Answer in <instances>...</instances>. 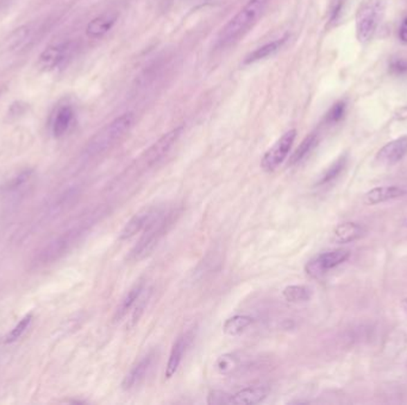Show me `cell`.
Returning a JSON list of instances; mask_svg holds the SVG:
<instances>
[{
  "label": "cell",
  "mask_w": 407,
  "mask_h": 405,
  "mask_svg": "<svg viewBox=\"0 0 407 405\" xmlns=\"http://www.w3.org/2000/svg\"><path fill=\"white\" fill-rule=\"evenodd\" d=\"M134 123L135 114L132 112L119 115L118 118L105 125L89 140L85 148L86 155L89 157L98 156L110 150L120 138H123L125 133L130 131Z\"/></svg>",
  "instance_id": "6da1fadb"
},
{
  "label": "cell",
  "mask_w": 407,
  "mask_h": 405,
  "mask_svg": "<svg viewBox=\"0 0 407 405\" xmlns=\"http://www.w3.org/2000/svg\"><path fill=\"white\" fill-rule=\"evenodd\" d=\"M268 0H249L221 29L218 41L221 46L229 44L249 29L259 19Z\"/></svg>",
  "instance_id": "7a4b0ae2"
},
{
  "label": "cell",
  "mask_w": 407,
  "mask_h": 405,
  "mask_svg": "<svg viewBox=\"0 0 407 405\" xmlns=\"http://www.w3.org/2000/svg\"><path fill=\"white\" fill-rule=\"evenodd\" d=\"M173 216H174L173 213H170L167 216L161 214L156 220H154L148 227L145 228V234L130 252V256H129L130 261L138 262V261L148 257L149 254L153 252L157 244L161 241L162 236H165L170 226L174 223Z\"/></svg>",
  "instance_id": "3957f363"
},
{
  "label": "cell",
  "mask_w": 407,
  "mask_h": 405,
  "mask_svg": "<svg viewBox=\"0 0 407 405\" xmlns=\"http://www.w3.org/2000/svg\"><path fill=\"white\" fill-rule=\"evenodd\" d=\"M381 0H367L361 5L356 13V36L361 43H367L373 38L381 21L383 13Z\"/></svg>",
  "instance_id": "277c9868"
},
{
  "label": "cell",
  "mask_w": 407,
  "mask_h": 405,
  "mask_svg": "<svg viewBox=\"0 0 407 405\" xmlns=\"http://www.w3.org/2000/svg\"><path fill=\"white\" fill-rule=\"evenodd\" d=\"M296 137H297V131L294 129L289 130L281 135L280 140H278L264 153V156L261 160V167L264 171H267V173L274 171L286 160V157L289 156V151L292 149Z\"/></svg>",
  "instance_id": "5b68a950"
},
{
  "label": "cell",
  "mask_w": 407,
  "mask_h": 405,
  "mask_svg": "<svg viewBox=\"0 0 407 405\" xmlns=\"http://www.w3.org/2000/svg\"><path fill=\"white\" fill-rule=\"evenodd\" d=\"M183 126L175 127L165 135H162L161 138L155 142V143L147 150V151L140 157L138 163L142 165V168H149L153 167L155 163L161 160L167 152L170 151L172 147L178 142L180 135L183 133Z\"/></svg>",
  "instance_id": "8992f818"
},
{
  "label": "cell",
  "mask_w": 407,
  "mask_h": 405,
  "mask_svg": "<svg viewBox=\"0 0 407 405\" xmlns=\"http://www.w3.org/2000/svg\"><path fill=\"white\" fill-rule=\"evenodd\" d=\"M350 257V252L347 249H335V251H329L325 254H319L317 257L307 263L306 265V272L310 274L311 277L317 279L323 274L331 269H335L336 266L343 264L348 261Z\"/></svg>",
  "instance_id": "52a82bcc"
},
{
  "label": "cell",
  "mask_w": 407,
  "mask_h": 405,
  "mask_svg": "<svg viewBox=\"0 0 407 405\" xmlns=\"http://www.w3.org/2000/svg\"><path fill=\"white\" fill-rule=\"evenodd\" d=\"M79 234H80L79 229L73 228L71 231L64 233L62 236H57L39 252V262L41 264H51L57 261L75 243Z\"/></svg>",
  "instance_id": "ba28073f"
},
{
  "label": "cell",
  "mask_w": 407,
  "mask_h": 405,
  "mask_svg": "<svg viewBox=\"0 0 407 405\" xmlns=\"http://www.w3.org/2000/svg\"><path fill=\"white\" fill-rule=\"evenodd\" d=\"M161 214V211L159 208H143L142 211H138L137 214L132 216L130 221H127V225L122 229L119 238L122 241L130 239L132 236H136L137 233H140L141 231H143V229L148 227L149 225L152 224L154 220H156Z\"/></svg>",
  "instance_id": "9c48e42d"
},
{
  "label": "cell",
  "mask_w": 407,
  "mask_h": 405,
  "mask_svg": "<svg viewBox=\"0 0 407 405\" xmlns=\"http://www.w3.org/2000/svg\"><path fill=\"white\" fill-rule=\"evenodd\" d=\"M407 155V135L400 137L398 140L387 143L378 152L377 160L383 165H392L398 163Z\"/></svg>",
  "instance_id": "30bf717a"
},
{
  "label": "cell",
  "mask_w": 407,
  "mask_h": 405,
  "mask_svg": "<svg viewBox=\"0 0 407 405\" xmlns=\"http://www.w3.org/2000/svg\"><path fill=\"white\" fill-rule=\"evenodd\" d=\"M190 341H191V335L190 334H183V335L177 339V341L174 342V345H173L172 350H170V359H168V364H167V368H165V378L170 379L178 371L179 366H180L181 360H183V355H185V350L190 345Z\"/></svg>",
  "instance_id": "8fae6325"
},
{
  "label": "cell",
  "mask_w": 407,
  "mask_h": 405,
  "mask_svg": "<svg viewBox=\"0 0 407 405\" xmlns=\"http://www.w3.org/2000/svg\"><path fill=\"white\" fill-rule=\"evenodd\" d=\"M269 388L266 385L251 386L235 393L230 397V404L235 405H254L261 402L268 396Z\"/></svg>",
  "instance_id": "7c38bea8"
},
{
  "label": "cell",
  "mask_w": 407,
  "mask_h": 405,
  "mask_svg": "<svg viewBox=\"0 0 407 405\" xmlns=\"http://www.w3.org/2000/svg\"><path fill=\"white\" fill-rule=\"evenodd\" d=\"M153 360L154 353H149V355L141 359L138 363L136 364L135 366L129 371V373L124 378L123 383H122L124 390H132V388H136L137 385L142 383V380L145 379L149 368L152 366Z\"/></svg>",
  "instance_id": "4fadbf2b"
},
{
  "label": "cell",
  "mask_w": 407,
  "mask_h": 405,
  "mask_svg": "<svg viewBox=\"0 0 407 405\" xmlns=\"http://www.w3.org/2000/svg\"><path fill=\"white\" fill-rule=\"evenodd\" d=\"M406 194V190L401 187L385 186L377 187L374 189L369 190L365 195V203L368 206H374L378 203L386 202L390 200L400 198Z\"/></svg>",
  "instance_id": "5bb4252c"
},
{
  "label": "cell",
  "mask_w": 407,
  "mask_h": 405,
  "mask_svg": "<svg viewBox=\"0 0 407 405\" xmlns=\"http://www.w3.org/2000/svg\"><path fill=\"white\" fill-rule=\"evenodd\" d=\"M66 53H67V46L66 44H60V46H53L43 51L42 54L39 55V68L42 70H53L54 68L57 67L64 57H66Z\"/></svg>",
  "instance_id": "9a60e30c"
},
{
  "label": "cell",
  "mask_w": 407,
  "mask_h": 405,
  "mask_svg": "<svg viewBox=\"0 0 407 405\" xmlns=\"http://www.w3.org/2000/svg\"><path fill=\"white\" fill-rule=\"evenodd\" d=\"M116 19L117 17L115 15H111V13H105L93 18L86 28V35L91 38L102 37L112 29V26H115Z\"/></svg>",
  "instance_id": "2e32d148"
},
{
  "label": "cell",
  "mask_w": 407,
  "mask_h": 405,
  "mask_svg": "<svg viewBox=\"0 0 407 405\" xmlns=\"http://www.w3.org/2000/svg\"><path fill=\"white\" fill-rule=\"evenodd\" d=\"M363 232L365 229L360 225L355 223H344L335 228L334 241L337 244H348L361 238Z\"/></svg>",
  "instance_id": "e0dca14e"
},
{
  "label": "cell",
  "mask_w": 407,
  "mask_h": 405,
  "mask_svg": "<svg viewBox=\"0 0 407 405\" xmlns=\"http://www.w3.org/2000/svg\"><path fill=\"white\" fill-rule=\"evenodd\" d=\"M143 287H145V283L140 282L135 284L134 287L127 292V295L124 296L123 300L120 301V303L118 304V307L116 309L115 312V321L122 320L127 312L132 308V305L136 303V301L140 299L143 292Z\"/></svg>",
  "instance_id": "ac0fdd59"
},
{
  "label": "cell",
  "mask_w": 407,
  "mask_h": 405,
  "mask_svg": "<svg viewBox=\"0 0 407 405\" xmlns=\"http://www.w3.org/2000/svg\"><path fill=\"white\" fill-rule=\"evenodd\" d=\"M74 119V111L71 106H64L56 112L53 122V135L62 137L69 130Z\"/></svg>",
  "instance_id": "d6986e66"
},
{
  "label": "cell",
  "mask_w": 407,
  "mask_h": 405,
  "mask_svg": "<svg viewBox=\"0 0 407 405\" xmlns=\"http://www.w3.org/2000/svg\"><path fill=\"white\" fill-rule=\"evenodd\" d=\"M284 42H286V38H281V39H276V41L267 43L262 47L255 49L253 53L246 56L244 64H254V62H257V61H261V59H267L269 56L274 55L275 53L280 50V48L284 46Z\"/></svg>",
  "instance_id": "ffe728a7"
},
{
  "label": "cell",
  "mask_w": 407,
  "mask_h": 405,
  "mask_svg": "<svg viewBox=\"0 0 407 405\" xmlns=\"http://www.w3.org/2000/svg\"><path fill=\"white\" fill-rule=\"evenodd\" d=\"M251 323H253V319L251 317L236 315V317H230L225 321L223 330L226 335L237 337L239 334H242Z\"/></svg>",
  "instance_id": "44dd1931"
},
{
  "label": "cell",
  "mask_w": 407,
  "mask_h": 405,
  "mask_svg": "<svg viewBox=\"0 0 407 405\" xmlns=\"http://www.w3.org/2000/svg\"><path fill=\"white\" fill-rule=\"evenodd\" d=\"M282 295L291 303H300L310 300L312 290L305 285H289L284 288Z\"/></svg>",
  "instance_id": "7402d4cb"
},
{
  "label": "cell",
  "mask_w": 407,
  "mask_h": 405,
  "mask_svg": "<svg viewBox=\"0 0 407 405\" xmlns=\"http://www.w3.org/2000/svg\"><path fill=\"white\" fill-rule=\"evenodd\" d=\"M318 143V135L316 133H311L307 135L305 140L301 142L299 148L293 153L292 158H291V164H296L299 163L302 160H305L306 157L310 155L311 151L316 148V145Z\"/></svg>",
  "instance_id": "603a6c76"
},
{
  "label": "cell",
  "mask_w": 407,
  "mask_h": 405,
  "mask_svg": "<svg viewBox=\"0 0 407 405\" xmlns=\"http://www.w3.org/2000/svg\"><path fill=\"white\" fill-rule=\"evenodd\" d=\"M345 163H347V157H339L338 160H336L335 163L331 165L330 168H327V171L324 173L322 178L319 180L318 185H325V183H329L332 180H335L339 173H342V170L345 167Z\"/></svg>",
  "instance_id": "cb8c5ba5"
},
{
  "label": "cell",
  "mask_w": 407,
  "mask_h": 405,
  "mask_svg": "<svg viewBox=\"0 0 407 405\" xmlns=\"http://www.w3.org/2000/svg\"><path fill=\"white\" fill-rule=\"evenodd\" d=\"M31 321H33V315H31V314L26 315V317H23V319L18 322L17 325L15 326V328L8 334V337L5 339V341H17L18 339L21 338V335L26 333V330L29 328Z\"/></svg>",
  "instance_id": "d4e9b609"
},
{
  "label": "cell",
  "mask_w": 407,
  "mask_h": 405,
  "mask_svg": "<svg viewBox=\"0 0 407 405\" xmlns=\"http://www.w3.org/2000/svg\"><path fill=\"white\" fill-rule=\"evenodd\" d=\"M347 105L344 102H338L331 107L330 111L327 114V123L336 124L341 122L345 115Z\"/></svg>",
  "instance_id": "484cf974"
},
{
  "label": "cell",
  "mask_w": 407,
  "mask_h": 405,
  "mask_svg": "<svg viewBox=\"0 0 407 405\" xmlns=\"http://www.w3.org/2000/svg\"><path fill=\"white\" fill-rule=\"evenodd\" d=\"M236 366V360L231 355H223L218 359L217 361V368L223 373L233 371V368Z\"/></svg>",
  "instance_id": "4316f807"
},
{
  "label": "cell",
  "mask_w": 407,
  "mask_h": 405,
  "mask_svg": "<svg viewBox=\"0 0 407 405\" xmlns=\"http://www.w3.org/2000/svg\"><path fill=\"white\" fill-rule=\"evenodd\" d=\"M230 395L223 391H211L208 395V404H230Z\"/></svg>",
  "instance_id": "83f0119b"
},
{
  "label": "cell",
  "mask_w": 407,
  "mask_h": 405,
  "mask_svg": "<svg viewBox=\"0 0 407 405\" xmlns=\"http://www.w3.org/2000/svg\"><path fill=\"white\" fill-rule=\"evenodd\" d=\"M28 36V30L26 28H19V29L13 31L11 37L9 38V42L12 43L13 47H16L18 43L23 42Z\"/></svg>",
  "instance_id": "f1b7e54d"
},
{
  "label": "cell",
  "mask_w": 407,
  "mask_h": 405,
  "mask_svg": "<svg viewBox=\"0 0 407 405\" xmlns=\"http://www.w3.org/2000/svg\"><path fill=\"white\" fill-rule=\"evenodd\" d=\"M390 70L397 74L407 72V59H395L390 64Z\"/></svg>",
  "instance_id": "f546056e"
},
{
  "label": "cell",
  "mask_w": 407,
  "mask_h": 405,
  "mask_svg": "<svg viewBox=\"0 0 407 405\" xmlns=\"http://www.w3.org/2000/svg\"><path fill=\"white\" fill-rule=\"evenodd\" d=\"M399 36H400L401 42L406 43L407 44V18H405L403 23H401V26H400V30H399Z\"/></svg>",
  "instance_id": "4dcf8cb0"
},
{
  "label": "cell",
  "mask_w": 407,
  "mask_h": 405,
  "mask_svg": "<svg viewBox=\"0 0 407 405\" xmlns=\"http://www.w3.org/2000/svg\"><path fill=\"white\" fill-rule=\"evenodd\" d=\"M398 119L400 120H404V119H407V107H403V109H400L398 111Z\"/></svg>",
  "instance_id": "1f68e13d"
},
{
  "label": "cell",
  "mask_w": 407,
  "mask_h": 405,
  "mask_svg": "<svg viewBox=\"0 0 407 405\" xmlns=\"http://www.w3.org/2000/svg\"><path fill=\"white\" fill-rule=\"evenodd\" d=\"M403 308L407 312V299L403 301Z\"/></svg>",
  "instance_id": "d6a6232c"
},
{
  "label": "cell",
  "mask_w": 407,
  "mask_h": 405,
  "mask_svg": "<svg viewBox=\"0 0 407 405\" xmlns=\"http://www.w3.org/2000/svg\"><path fill=\"white\" fill-rule=\"evenodd\" d=\"M404 226H405V227H407V216L406 218H405V220H404Z\"/></svg>",
  "instance_id": "836d02e7"
}]
</instances>
